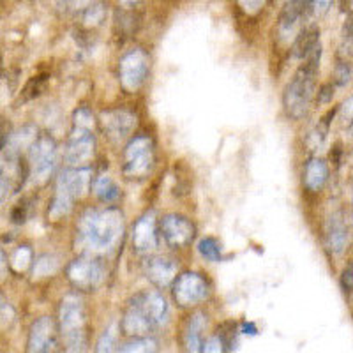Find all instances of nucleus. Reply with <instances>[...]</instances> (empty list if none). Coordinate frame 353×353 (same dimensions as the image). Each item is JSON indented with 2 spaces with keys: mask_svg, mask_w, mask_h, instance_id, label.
<instances>
[{
  "mask_svg": "<svg viewBox=\"0 0 353 353\" xmlns=\"http://www.w3.org/2000/svg\"><path fill=\"white\" fill-rule=\"evenodd\" d=\"M124 233V216L121 210H88L78 225V241L88 253H108Z\"/></svg>",
  "mask_w": 353,
  "mask_h": 353,
  "instance_id": "obj_1",
  "label": "nucleus"
},
{
  "mask_svg": "<svg viewBox=\"0 0 353 353\" xmlns=\"http://www.w3.org/2000/svg\"><path fill=\"white\" fill-rule=\"evenodd\" d=\"M321 50L316 48L311 55L304 59V64L299 68L297 74L293 77L283 96L286 113L292 119H302L311 108L314 97V85H316L318 68H320Z\"/></svg>",
  "mask_w": 353,
  "mask_h": 353,
  "instance_id": "obj_2",
  "label": "nucleus"
},
{
  "mask_svg": "<svg viewBox=\"0 0 353 353\" xmlns=\"http://www.w3.org/2000/svg\"><path fill=\"white\" fill-rule=\"evenodd\" d=\"M59 327L65 353H85L87 350V314L81 297L65 295L59 309Z\"/></svg>",
  "mask_w": 353,
  "mask_h": 353,
  "instance_id": "obj_3",
  "label": "nucleus"
},
{
  "mask_svg": "<svg viewBox=\"0 0 353 353\" xmlns=\"http://www.w3.org/2000/svg\"><path fill=\"white\" fill-rule=\"evenodd\" d=\"M90 175H92L90 168H69L61 173V176L57 179L53 203L48 210V216L53 221L68 216L74 201L85 196L90 185Z\"/></svg>",
  "mask_w": 353,
  "mask_h": 353,
  "instance_id": "obj_4",
  "label": "nucleus"
},
{
  "mask_svg": "<svg viewBox=\"0 0 353 353\" xmlns=\"http://www.w3.org/2000/svg\"><path fill=\"white\" fill-rule=\"evenodd\" d=\"M154 143L149 137L132 138L124 149V166L122 172L131 181H140L149 176L154 168Z\"/></svg>",
  "mask_w": 353,
  "mask_h": 353,
  "instance_id": "obj_5",
  "label": "nucleus"
},
{
  "mask_svg": "<svg viewBox=\"0 0 353 353\" xmlns=\"http://www.w3.org/2000/svg\"><path fill=\"white\" fill-rule=\"evenodd\" d=\"M28 166L30 176L36 184L48 181L57 166V143L48 134H41L28 147Z\"/></svg>",
  "mask_w": 353,
  "mask_h": 353,
  "instance_id": "obj_6",
  "label": "nucleus"
},
{
  "mask_svg": "<svg viewBox=\"0 0 353 353\" xmlns=\"http://www.w3.org/2000/svg\"><path fill=\"white\" fill-rule=\"evenodd\" d=\"M149 69L150 59L141 48H132L124 53L119 62V80L125 92H138L147 81Z\"/></svg>",
  "mask_w": 353,
  "mask_h": 353,
  "instance_id": "obj_7",
  "label": "nucleus"
},
{
  "mask_svg": "<svg viewBox=\"0 0 353 353\" xmlns=\"http://www.w3.org/2000/svg\"><path fill=\"white\" fill-rule=\"evenodd\" d=\"M68 279L71 285L81 292H94L105 279V267L99 260L81 256L68 265Z\"/></svg>",
  "mask_w": 353,
  "mask_h": 353,
  "instance_id": "obj_8",
  "label": "nucleus"
},
{
  "mask_svg": "<svg viewBox=\"0 0 353 353\" xmlns=\"http://www.w3.org/2000/svg\"><path fill=\"white\" fill-rule=\"evenodd\" d=\"M94 149H96V138H94V129H85L72 125L71 137L65 149V159L72 168H87L94 159Z\"/></svg>",
  "mask_w": 353,
  "mask_h": 353,
  "instance_id": "obj_9",
  "label": "nucleus"
},
{
  "mask_svg": "<svg viewBox=\"0 0 353 353\" xmlns=\"http://www.w3.org/2000/svg\"><path fill=\"white\" fill-rule=\"evenodd\" d=\"M209 297V285L201 276L194 272H185L175 277L173 283V299L182 307H193Z\"/></svg>",
  "mask_w": 353,
  "mask_h": 353,
  "instance_id": "obj_10",
  "label": "nucleus"
},
{
  "mask_svg": "<svg viewBox=\"0 0 353 353\" xmlns=\"http://www.w3.org/2000/svg\"><path fill=\"white\" fill-rule=\"evenodd\" d=\"M101 125L112 141H122L138 125V117L129 110H108L101 113Z\"/></svg>",
  "mask_w": 353,
  "mask_h": 353,
  "instance_id": "obj_11",
  "label": "nucleus"
},
{
  "mask_svg": "<svg viewBox=\"0 0 353 353\" xmlns=\"http://www.w3.org/2000/svg\"><path fill=\"white\" fill-rule=\"evenodd\" d=\"M57 346V325L50 316L36 320L30 327L27 353H53Z\"/></svg>",
  "mask_w": 353,
  "mask_h": 353,
  "instance_id": "obj_12",
  "label": "nucleus"
},
{
  "mask_svg": "<svg viewBox=\"0 0 353 353\" xmlns=\"http://www.w3.org/2000/svg\"><path fill=\"white\" fill-rule=\"evenodd\" d=\"M161 233L168 245L172 248H184L194 237V226L193 223L184 216H176V214H170V216L163 217L161 221Z\"/></svg>",
  "mask_w": 353,
  "mask_h": 353,
  "instance_id": "obj_13",
  "label": "nucleus"
},
{
  "mask_svg": "<svg viewBox=\"0 0 353 353\" xmlns=\"http://www.w3.org/2000/svg\"><path fill=\"white\" fill-rule=\"evenodd\" d=\"M305 6H309L307 0H290V2H286L281 17H279V25H277V32H279L281 41L288 43L290 39H295L299 36Z\"/></svg>",
  "mask_w": 353,
  "mask_h": 353,
  "instance_id": "obj_14",
  "label": "nucleus"
},
{
  "mask_svg": "<svg viewBox=\"0 0 353 353\" xmlns=\"http://www.w3.org/2000/svg\"><path fill=\"white\" fill-rule=\"evenodd\" d=\"M132 245L138 253H150L157 248V233H156V217L152 212L141 216L132 230Z\"/></svg>",
  "mask_w": 353,
  "mask_h": 353,
  "instance_id": "obj_15",
  "label": "nucleus"
},
{
  "mask_svg": "<svg viewBox=\"0 0 353 353\" xmlns=\"http://www.w3.org/2000/svg\"><path fill=\"white\" fill-rule=\"evenodd\" d=\"M350 230L346 217L343 212H334L332 216L327 219L325 225V242L329 251L334 254H341L348 245Z\"/></svg>",
  "mask_w": 353,
  "mask_h": 353,
  "instance_id": "obj_16",
  "label": "nucleus"
},
{
  "mask_svg": "<svg viewBox=\"0 0 353 353\" xmlns=\"http://www.w3.org/2000/svg\"><path fill=\"white\" fill-rule=\"evenodd\" d=\"M132 302L147 314L154 327H159L163 321L168 316V304H166L165 297L157 292H141L137 297L132 299Z\"/></svg>",
  "mask_w": 353,
  "mask_h": 353,
  "instance_id": "obj_17",
  "label": "nucleus"
},
{
  "mask_svg": "<svg viewBox=\"0 0 353 353\" xmlns=\"http://www.w3.org/2000/svg\"><path fill=\"white\" fill-rule=\"evenodd\" d=\"M145 274L150 279V283H154L157 288H166V286L175 281L176 265L175 261L165 256L150 258L145 265Z\"/></svg>",
  "mask_w": 353,
  "mask_h": 353,
  "instance_id": "obj_18",
  "label": "nucleus"
},
{
  "mask_svg": "<svg viewBox=\"0 0 353 353\" xmlns=\"http://www.w3.org/2000/svg\"><path fill=\"white\" fill-rule=\"evenodd\" d=\"M122 330H124L128 336L132 337H147L149 332H152L156 327L152 325V321L145 316L143 311L138 307L137 304L129 302L128 309H125V314L122 318Z\"/></svg>",
  "mask_w": 353,
  "mask_h": 353,
  "instance_id": "obj_19",
  "label": "nucleus"
},
{
  "mask_svg": "<svg viewBox=\"0 0 353 353\" xmlns=\"http://www.w3.org/2000/svg\"><path fill=\"white\" fill-rule=\"evenodd\" d=\"M327 179H329V168H327L325 161L318 159V157H313L305 165L304 172V184L305 188L311 191V193H318L323 189Z\"/></svg>",
  "mask_w": 353,
  "mask_h": 353,
  "instance_id": "obj_20",
  "label": "nucleus"
},
{
  "mask_svg": "<svg viewBox=\"0 0 353 353\" xmlns=\"http://www.w3.org/2000/svg\"><path fill=\"white\" fill-rule=\"evenodd\" d=\"M205 314L196 313L191 320H189L188 327H185L184 334V345L188 353H200L201 345H203V339H201V332L205 330L207 325V320H205Z\"/></svg>",
  "mask_w": 353,
  "mask_h": 353,
  "instance_id": "obj_21",
  "label": "nucleus"
},
{
  "mask_svg": "<svg viewBox=\"0 0 353 353\" xmlns=\"http://www.w3.org/2000/svg\"><path fill=\"white\" fill-rule=\"evenodd\" d=\"M316 48H320V30L316 27L305 28L304 32H301L295 37L293 53L299 59H305V57L311 55Z\"/></svg>",
  "mask_w": 353,
  "mask_h": 353,
  "instance_id": "obj_22",
  "label": "nucleus"
},
{
  "mask_svg": "<svg viewBox=\"0 0 353 353\" xmlns=\"http://www.w3.org/2000/svg\"><path fill=\"white\" fill-rule=\"evenodd\" d=\"M94 193H96V196L99 198L101 201L113 203V201H117L119 196H121V189H119V185L113 182L112 176L101 175L96 181V184H94Z\"/></svg>",
  "mask_w": 353,
  "mask_h": 353,
  "instance_id": "obj_23",
  "label": "nucleus"
},
{
  "mask_svg": "<svg viewBox=\"0 0 353 353\" xmlns=\"http://www.w3.org/2000/svg\"><path fill=\"white\" fill-rule=\"evenodd\" d=\"M30 265H32V249L28 245H20L9 258V267L17 274H23Z\"/></svg>",
  "mask_w": 353,
  "mask_h": 353,
  "instance_id": "obj_24",
  "label": "nucleus"
},
{
  "mask_svg": "<svg viewBox=\"0 0 353 353\" xmlns=\"http://www.w3.org/2000/svg\"><path fill=\"white\" fill-rule=\"evenodd\" d=\"M157 343L152 337H134L131 343H125L124 346L117 350V353H156Z\"/></svg>",
  "mask_w": 353,
  "mask_h": 353,
  "instance_id": "obj_25",
  "label": "nucleus"
},
{
  "mask_svg": "<svg viewBox=\"0 0 353 353\" xmlns=\"http://www.w3.org/2000/svg\"><path fill=\"white\" fill-rule=\"evenodd\" d=\"M117 339H119V327L117 323H112L101 336L96 353H117Z\"/></svg>",
  "mask_w": 353,
  "mask_h": 353,
  "instance_id": "obj_26",
  "label": "nucleus"
},
{
  "mask_svg": "<svg viewBox=\"0 0 353 353\" xmlns=\"http://www.w3.org/2000/svg\"><path fill=\"white\" fill-rule=\"evenodd\" d=\"M198 249H200V254L203 258H207L209 261H219L221 260V245L216 239H201L200 244H198Z\"/></svg>",
  "mask_w": 353,
  "mask_h": 353,
  "instance_id": "obj_27",
  "label": "nucleus"
},
{
  "mask_svg": "<svg viewBox=\"0 0 353 353\" xmlns=\"http://www.w3.org/2000/svg\"><path fill=\"white\" fill-rule=\"evenodd\" d=\"M57 260L50 254H44V256H39L34 263V276L37 277H46V276H52L53 272L57 270Z\"/></svg>",
  "mask_w": 353,
  "mask_h": 353,
  "instance_id": "obj_28",
  "label": "nucleus"
},
{
  "mask_svg": "<svg viewBox=\"0 0 353 353\" xmlns=\"http://www.w3.org/2000/svg\"><path fill=\"white\" fill-rule=\"evenodd\" d=\"M17 320V313L12 305L6 301L2 295H0V330H8L11 329V325Z\"/></svg>",
  "mask_w": 353,
  "mask_h": 353,
  "instance_id": "obj_29",
  "label": "nucleus"
},
{
  "mask_svg": "<svg viewBox=\"0 0 353 353\" xmlns=\"http://www.w3.org/2000/svg\"><path fill=\"white\" fill-rule=\"evenodd\" d=\"M44 83H46V77H37L32 78V80L28 81V85L25 87L23 96L25 99H32V97H37L41 92H43Z\"/></svg>",
  "mask_w": 353,
  "mask_h": 353,
  "instance_id": "obj_30",
  "label": "nucleus"
},
{
  "mask_svg": "<svg viewBox=\"0 0 353 353\" xmlns=\"http://www.w3.org/2000/svg\"><path fill=\"white\" fill-rule=\"evenodd\" d=\"M72 121H74V125H77V128L94 129V117L87 108L77 110V112H74V117H72Z\"/></svg>",
  "mask_w": 353,
  "mask_h": 353,
  "instance_id": "obj_31",
  "label": "nucleus"
},
{
  "mask_svg": "<svg viewBox=\"0 0 353 353\" xmlns=\"http://www.w3.org/2000/svg\"><path fill=\"white\" fill-rule=\"evenodd\" d=\"M237 4L245 14L253 17V14H258L263 9V6L267 4V0H237Z\"/></svg>",
  "mask_w": 353,
  "mask_h": 353,
  "instance_id": "obj_32",
  "label": "nucleus"
},
{
  "mask_svg": "<svg viewBox=\"0 0 353 353\" xmlns=\"http://www.w3.org/2000/svg\"><path fill=\"white\" fill-rule=\"evenodd\" d=\"M200 353H225V341L217 336L209 337V339L201 345Z\"/></svg>",
  "mask_w": 353,
  "mask_h": 353,
  "instance_id": "obj_33",
  "label": "nucleus"
},
{
  "mask_svg": "<svg viewBox=\"0 0 353 353\" xmlns=\"http://www.w3.org/2000/svg\"><path fill=\"white\" fill-rule=\"evenodd\" d=\"M336 78H337V83L339 85L350 83V78H352V68H350V64L343 62V64L337 68Z\"/></svg>",
  "mask_w": 353,
  "mask_h": 353,
  "instance_id": "obj_34",
  "label": "nucleus"
},
{
  "mask_svg": "<svg viewBox=\"0 0 353 353\" xmlns=\"http://www.w3.org/2000/svg\"><path fill=\"white\" fill-rule=\"evenodd\" d=\"M307 4L314 9L316 14H325L332 4V0H307Z\"/></svg>",
  "mask_w": 353,
  "mask_h": 353,
  "instance_id": "obj_35",
  "label": "nucleus"
},
{
  "mask_svg": "<svg viewBox=\"0 0 353 353\" xmlns=\"http://www.w3.org/2000/svg\"><path fill=\"white\" fill-rule=\"evenodd\" d=\"M343 286H345V292H352V265H348V269L343 274Z\"/></svg>",
  "mask_w": 353,
  "mask_h": 353,
  "instance_id": "obj_36",
  "label": "nucleus"
},
{
  "mask_svg": "<svg viewBox=\"0 0 353 353\" xmlns=\"http://www.w3.org/2000/svg\"><path fill=\"white\" fill-rule=\"evenodd\" d=\"M8 138H9V134H8V129H6V124L0 121V150L6 147V143H8Z\"/></svg>",
  "mask_w": 353,
  "mask_h": 353,
  "instance_id": "obj_37",
  "label": "nucleus"
},
{
  "mask_svg": "<svg viewBox=\"0 0 353 353\" xmlns=\"http://www.w3.org/2000/svg\"><path fill=\"white\" fill-rule=\"evenodd\" d=\"M6 194H8V181H6V176L0 173V201L4 200Z\"/></svg>",
  "mask_w": 353,
  "mask_h": 353,
  "instance_id": "obj_38",
  "label": "nucleus"
},
{
  "mask_svg": "<svg viewBox=\"0 0 353 353\" xmlns=\"http://www.w3.org/2000/svg\"><path fill=\"white\" fill-rule=\"evenodd\" d=\"M141 0H119V4L124 6V8H134V6L140 4Z\"/></svg>",
  "mask_w": 353,
  "mask_h": 353,
  "instance_id": "obj_39",
  "label": "nucleus"
},
{
  "mask_svg": "<svg viewBox=\"0 0 353 353\" xmlns=\"http://www.w3.org/2000/svg\"><path fill=\"white\" fill-rule=\"evenodd\" d=\"M6 267H8V263H6V256H4V251L0 249V276L6 272Z\"/></svg>",
  "mask_w": 353,
  "mask_h": 353,
  "instance_id": "obj_40",
  "label": "nucleus"
},
{
  "mask_svg": "<svg viewBox=\"0 0 353 353\" xmlns=\"http://www.w3.org/2000/svg\"><path fill=\"white\" fill-rule=\"evenodd\" d=\"M286 2H290V0H286Z\"/></svg>",
  "mask_w": 353,
  "mask_h": 353,
  "instance_id": "obj_41",
  "label": "nucleus"
}]
</instances>
